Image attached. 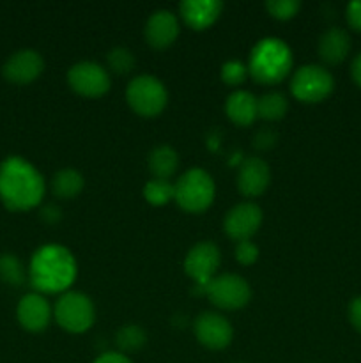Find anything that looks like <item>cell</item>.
Wrapping results in <instances>:
<instances>
[{
    "instance_id": "8fae6325",
    "label": "cell",
    "mask_w": 361,
    "mask_h": 363,
    "mask_svg": "<svg viewBox=\"0 0 361 363\" xmlns=\"http://www.w3.org/2000/svg\"><path fill=\"white\" fill-rule=\"evenodd\" d=\"M193 332L198 342L211 351L225 350L232 342L234 337V330L229 319L223 318L218 312H202L195 319Z\"/></svg>"
},
{
    "instance_id": "52a82bcc",
    "label": "cell",
    "mask_w": 361,
    "mask_h": 363,
    "mask_svg": "<svg viewBox=\"0 0 361 363\" xmlns=\"http://www.w3.org/2000/svg\"><path fill=\"white\" fill-rule=\"evenodd\" d=\"M335 87L333 74L319 64H306L294 73L290 92L303 103H319L328 98Z\"/></svg>"
},
{
    "instance_id": "cb8c5ba5",
    "label": "cell",
    "mask_w": 361,
    "mask_h": 363,
    "mask_svg": "<svg viewBox=\"0 0 361 363\" xmlns=\"http://www.w3.org/2000/svg\"><path fill=\"white\" fill-rule=\"evenodd\" d=\"M144 197L152 206H165L173 199V184L168 179L147 181L144 186Z\"/></svg>"
},
{
    "instance_id": "44dd1931",
    "label": "cell",
    "mask_w": 361,
    "mask_h": 363,
    "mask_svg": "<svg viewBox=\"0 0 361 363\" xmlns=\"http://www.w3.org/2000/svg\"><path fill=\"white\" fill-rule=\"evenodd\" d=\"M85 179L76 169H60L52 179V190L59 199H73L84 190Z\"/></svg>"
},
{
    "instance_id": "ba28073f",
    "label": "cell",
    "mask_w": 361,
    "mask_h": 363,
    "mask_svg": "<svg viewBox=\"0 0 361 363\" xmlns=\"http://www.w3.org/2000/svg\"><path fill=\"white\" fill-rule=\"evenodd\" d=\"M205 296L223 311H239L251 300V289L243 277L225 273L214 277L205 286Z\"/></svg>"
},
{
    "instance_id": "e575fe53",
    "label": "cell",
    "mask_w": 361,
    "mask_h": 363,
    "mask_svg": "<svg viewBox=\"0 0 361 363\" xmlns=\"http://www.w3.org/2000/svg\"><path fill=\"white\" fill-rule=\"evenodd\" d=\"M41 218L46 220V222H48V223L59 222L60 209L57 208V206H46V208L41 211Z\"/></svg>"
},
{
    "instance_id": "7402d4cb",
    "label": "cell",
    "mask_w": 361,
    "mask_h": 363,
    "mask_svg": "<svg viewBox=\"0 0 361 363\" xmlns=\"http://www.w3.org/2000/svg\"><path fill=\"white\" fill-rule=\"evenodd\" d=\"M289 110V103L282 92H265L260 98H257V113L260 119L265 121H278Z\"/></svg>"
},
{
    "instance_id": "d6a6232c",
    "label": "cell",
    "mask_w": 361,
    "mask_h": 363,
    "mask_svg": "<svg viewBox=\"0 0 361 363\" xmlns=\"http://www.w3.org/2000/svg\"><path fill=\"white\" fill-rule=\"evenodd\" d=\"M92 363H133L130 358L120 351H110V353H103L101 357L96 358Z\"/></svg>"
},
{
    "instance_id": "836d02e7",
    "label": "cell",
    "mask_w": 361,
    "mask_h": 363,
    "mask_svg": "<svg viewBox=\"0 0 361 363\" xmlns=\"http://www.w3.org/2000/svg\"><path fill=\"white\" fill-rule=\"evenodd\" d=\"M350 77H353L354 84L361 89V52L353 59V64H350Z\"/></svg>"
},
{
    "instance_id": "4fadbf2b",
    "label": "cell",
    "mask_w": 361,
    "mask_h": 363,
    "mask_svg": "<svg viewBox=\"0 0 361 363\" xmlns=\"http://www.w3.org/2000/svg\"><path fill=\"white\" fill-rule=\"evenodd\" d=\"M45 69L42 57L34 50H20L6 60L2 73L11 84L27 85L34 82Z\"/></svg>"
},
{
    "instance_id": "8992f818",
    "label": "cell",
    "mask_w": 361,
    "mask_h": 363,
    "mask_svg": "<svg viewBox=\"0 0 361 363\" xmlns=\"http://www.w3.org/2000/svg\"><path fill=\"white\" fill-rule=\"evenodd\" d=\"M126 99L138 116L154 117L166 106L168 92L161 80L152 74H138L127 85Z\"/></svg>"
},
{
    "instance_id": "f1b7e54d",
    "label": "cell",
    "mask_w": 361,
    "mask_h": 363,
    "mask_svg": "<svg viewBox=\"0 0 361 363\" xmlns=\"http://www.w3.org/2000/svg\"><path fill=\"white\" fill-rule=\"evenodd\" d=\"M234 255H236V261H239L241 264L250 266V264H253V262L258 259V248H257V245H255L251 240L239 241V243L236 245Z\"/></svg>"
},
{
    "instance_id": "f546056e",
    "label": "cell",
    "mask_w": 361,
    "mask_h": 363,
    "mask_svg": "<svg viewBox=\"0 0 361 363\" xmlns=\"http://www.w3.org/2000/svg\"><path fill=\"white\" fill-rule=\"evenodd\" d=\"M345 18L353 30L361 32V0H354V2L347 4Z\"/></svg>"
},
{
    "instance_id": "d6986e66",
    "label": "cell",
    "mask_w": 361,
    "mask_h": 363,
    "mask_svg": "<svg viewBox=\"0 0 361 363\" xmlns=\"http://www.w3.org/2000/svg\"><path fill=\"white\" fill-rule=\"evenodd\" d=\"M225 112L232 123L239 126H250L258 117L257 98L248 91H234L227 98Z\"/></svg>"
},
{
    "instance_id": "e0dca14e",
    "label": "cell",
    "mask_w": 361,
    "mask_h": 363,
    "mask_svg": "<svg viewBox=\"0 0 361 363\" xmlns=\"http://www.w3.org/2000/svg\"><path fill=\"white\" fill-rule=\"evenodd\" d=\"M222 11L223 4L219 0H184L179 4L180 16L195 30L211 27L219 18Z\"/></svg>"
},
{
    "instance_id": "4316f807",
    "label": "cell",
    "mask_w": 361,
    "mask_h": 363,
    "mask_svg": "<svg viewBox=\"0 0 361 363\" xmlns=\"http://www.w3.org/2000/svg\"><path fill=\"white\" fill-rule=\"evenodd\" d=\"M299 7V0H269L265 2V9L276 20H289V18L296 16Z\"/></svg>"
},
{
    "instance_id": "9a60e30c",
    "label": "cell",
    "mask_w": 361,
    "mask_h": 363,
    "mask_svg": "<svg viewBox=\"0 0 361 363\" xmlns=\"http://www.w3.org/2000/svg\"><path fill=\"white\" fill-rule=\"evenodd\" d=\"M271 181V170L262 158L250 156L244 160L237 172V188L244 197H257L262 195Z\"/></svg>"
},
{
    "instance_id": "5b68a950",
    "label": "cell",
    "mask_w": 361,
    "mask_h": 363,
    "mask_svg": "<svg viewBox=\"0 0 361 363\" xmlns=\"http://www.w3.org/2000/svg\"><path fill=\"white\" fill-rule=\"evenodd\" d=\"M53 315L60 328L66 332L84 333L94 325L96 308L87 294L67 291L57 300Z\"/></svg>"
},
{
    "instance_id": "277c9868",
    "label": "cell",
    "mask_w": 361,
    "mask_h": 363,
    "mask_svg": "<svg viewBox=\"0 0 361 363\" xmlns=\"http://www.w3.org/2000/svg\"><path fill=\"white\" fill-rule=\"evenodd\" d=\"M214 181L200 167L186 170L173 184V201L188 213H202L214 201Z\"/></svg>"
},
{
    "instance_id": "7a4b0ae2",
    "label": "cell",
    "mask_w": 361,
    "mask_h": 363,
    "mask_svg": "<svg viewBox=\"0 0 361 363\" xmlns=\"http://www.w3.org/2000/svg\"><path fill=\"white\" fill-rule=\"evenodd\" d=\"M28 279L39 293H67L76 279L74 255L62 245H45L32 255Z\"/></svg>"
},
{
    "instance_id": "ffe728a7",
    "label": "cell",
    "mask_w": 361,
    "mask_h": 363,
    "mask_svg": "<svg viewBox=\"0 0 361 363\" xmlns=\"http://www.w3.org/2000/svg\"><path fill=\"white\" fill-rule=\"evenodd\" d=\"M179 167V156L170 145H159L149 155V169L158 179H168Z\"/></svg>"
},
{
    "instance_id": "5bb4252c",
    "label": "cell",
    "mask_w": 361,
    "mask_h": 363,
    "mask_svg": "<svg viewBox=\"0 0 361 363\" xmlns=\"http://www.w3.org/2000/svg\"><path fill=\"white\" fill-rule=\"evenodd\" d=\"M16 315L20 325L23 326L27 332H42L46 326L50 325L53 311L50 307L48 300L39 293L25 294L20 300L16 308Z\"/></svg>"
},
{
    "instance_id": "1f68e13d",
    "label": "cell",
    "mask_w": 361,
    "mask_h": 363,
    "mask_svg": "<svg viewBox=\"0 0 361 363\" xmlns=\"http://www.w3.org/2000/svg\"><path fill=\"white\" fill-rule=\"evenodd\" d=\"M349 319L350 325L361 333V296L354 298L349 305Z\"/></svg>"
},
{
    "instance_id": "83f0119b",
    "label": "cell",
    "mask_w": 361,
    "mask_h": 363,
    "mask_svg": "<svg viewBox=\"0 0 361 363\" xmlns=\"http://www.w3.org/2000/svg\"><path fill=\"white\" fill-rule=\"evenodd\" d=\"M222 80L225 82L227 85H239L246 80L248 77V67L244 66L239 60H229L222 66Z\"/></svg>"
},
{
    "instance_id": "30bf717a",
    "label": "cell",
    "mask_w": 361,
    "mask_h": 363,
    "mask_svg": "<svg viewBox=\"0 0 361 363\" xmlns=\"http://www.w3.org/2000/svg\"><path fill=\"white\" fill-rule=\"evenodd\" d=\"M222 262L218 247L212 241H200L184 257V272L197 286L205 287L216 277Z\"/></svg>"
},
{
    "instance_id": "d4e9b609",
    "label": "cell",
    "mask_w": 361,
    "mask_h": 363,
    "mask_svg": "<svg viewBox=\"0 0 361 363\" xmlns=\"http://www.w3.org/2000/svg\"><path fill=\"white\" fill-rule=\"evenodd\" d=\"M0 280L9 286H21L25 282V269L20 259L13 254L0 255Z\"/></svg>"
},
{
    "instance_id": "4dcf8cb0",
    "label": "cell",
    "mask_w": 361,
    "mask_h": 363,
    "mask_svg": "<svg viewBox=\"0 0 361 363\" xmlns=\"http://www.w3.org/2000/svg\"><path fill=\"white\" fill-rule=\"evenodd\" d=\"M276 142V133L271 130H260L255 135V147L258 149H269L271 145H275Z\"/></svg>"
},
{
    "instance_id": "7c38bea8",
    "label": "cell",
    "mask_w": 361,
    "mask_h": 363,
    "mask_svg": "<svg viewBox=\"0 0 361 363\" xmlns=\"http://www.w3.org/2000/svg\"><path fill=\"white\" fill-rule=\"evenodd\" d=\"M262 223V209L253 202H241L234 206L223 220V229L227 236L234 241H248L251 240Z\"/></svg>"
},
{
    "instance_id": "ac0fdd59",
    "label": "cell",
    "mask_w": 361,
    "mask_h": 363,
    "mask_svg": "<svg viewBox=\"0 0 361 363\" xmlns=\"http://www.w3.org/2000/svg\"><path fill=\"white\" fill-rule=\"evenodd\" d=\"M319 57L324 60L326 64H335L343 62L350 52V35L349 32L343 30L340 27H331L321 35L317 45Z\"/></svg>"
},
{
    "instance_id": "484cf974",
    "label": "cell",
    "mask_w": 361,
    "mask_h": 363,
    "mask_svg": "<svg viewBox=\"0 0 361 363\" xmlns=\"http://www.w3.org/2000/svg\"><path fill=\"white\" fill-rule=\"evenodd\" d=\"M106 64H108V69L115 74H127L130 71H133L137 60H134L133 52L130 48L115 46L106 53Z\"/></svg>"
},
{
    "instance_id": "2e32d148",
    "label": "cell",
    "mask_w": 361,
    "mask_h": 363,
    "mask_svg": "<svg viewBox=\"0 0 361 363\" xmlns=\"http://www.w3.org/2000/svg\"><path fill=\"white\" fill-rule=\"evenodd\" d=\"M179 35V20L172 11L159 9L145 23V39L152 48H168Z\"/></svg>"
},
{
    "instance_id": "6da1fadb",
    "label": "cell",
    "mask_w": 361,
    "mask_h": 363,
    "mask_svg": "<svg viewBox=\"0 0 361 363\" xmlns=\"http://www.w3.org/2000/svg\"><path fill=\"white\" fill-rule=\"evenodd\" d=\"M45 179L32 163L9 156L0 163V201L11 211H28L41 202Z\"/></svg>"
},
{
    "instance_id": "3957f363",
    "label": "cell",
    "mask_w": 361,
    "mask_h": 363,
    "mask_svg": "<svg viewBox=\"0 0 361 363\" xmlns=\"http://www.w3.org/2000/svg\"><path fill=\"white\" fill-rule=\"evenodd\" d=\"M294 57L289 45L278 38H264L250 52L248 73L262 85L282 82L292 69Z\"/></svg>"
},
{
    "instance_id": "9c48e42d",
    "label": "cell",
    "mask_w": 361,
    "mask_h": 363,
    "mask_svg": "<svg viewBox=\"0 0 361 363\" xmlns=\"http://www.w3.org/2000/svg\"><path fill=\"white\" fill-rule=\"evenodd\" d=\"M71 89L85 98H99L110 91V74L101 64L84 60L67 71Z\"/></svg>"
},
{
    "instance_id": "603a6c76",
    "label": "cell",
    "mask_w": 361,
    "mask_h": 363,
    "mask_svg": "<svg viewBox=\"0 0 361 363\" xmlns=\"http://www.w3.org/2000/svg\"><path fill=\"white\" fill-rule=\"evenodd\" d=\"M145 342H147V335H145L144 328L138 325L122 326L115 335V344L120 353H131V351L142 350Z\"/></svg>"
}]
</instances>
